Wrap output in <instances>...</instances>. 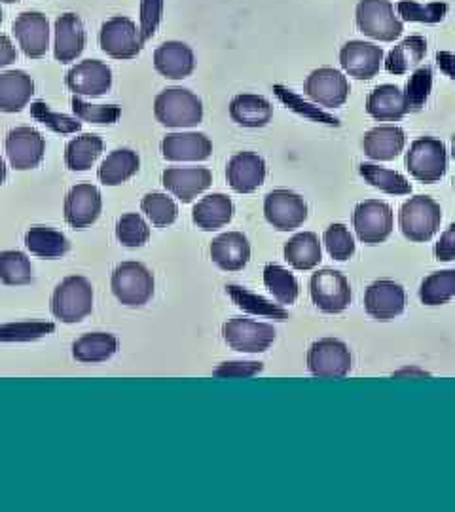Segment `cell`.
Returning <instances> with one entry per match:
<instances>
[{"label": "cell", "instance_id": "6da1fadb", "mask_svg": "<svg viewBox=\"0 0 455 512\" xmlns=\"http://www.w3.org/2000/svg\"><path fill=\"white\" fill-rule=\"evenodd\" d=\"M154 114L165 128H196L203 120V103L190 90L169 88L154 99Z\"/></svg>", "mask_w": 455, "mask_h": 512}, {"label": "cell", "instance_id": "7a4b0ae2", "mask_svg": "<svg viewBox=\"0 0 455 512\" xmlns=\"http://www.w3.org/2000/svg\"><path fill=\"white\" fill-rule=\"evenodd\" d=\"M93 311V287L82 275L65 277L52 296V313L63 323H80Z\"/></svg>", "mask_w": 455, "mask_h": 512}, {"label": "cell", "instance_id": "3957f363", "mask_svg": "<svg viewBox=\"0 0 455 512\" xmlns=\"http://www.w3.org/2000/svg\"><path fill=\"white\" fill-rule=\"evenodd\" d=\"M442 222V209L429 196H414L402 203L399 226L402 236L414 243H425L437 236Z\"/></svg>", "mask_w": 455, "mask_h": 512}, {"label": "cell", "instance_id": "277c9868", "mask_svg": "<svg viewBox=\"0 0 455 512\" xmlns=\"http://www.w3.org/2000/svg\"><path fill=\"white\" fill-rule=\"evenodd\" d=\"M355 21L361 33L380 42H395L404 31L391 0H359Z\"/></svg>", "mask_w": 455, "mask_h": 512}, {"label": "cell", "instance_id": "5b68a950", "mask_svg": "<svg viewBox=\"0 0 455 512\" xmlns=\"http://www.w3.org/2000/svg\"><path fill=\"white\" fill-rule=\"evenodd\" d=\"M112 293L128 308L148 304L154 296V275L141 262H122L110 279Z\"/></svg>", "mask_w": 455, "mask_h": 512}, {"label": "cell", "instance_id": "8992f818", "mask_svg": "<svg viewBox=\"0 0 455 512\" xmlns=\"http://www.w3.org/2000/svg\"><path fill=\"white\" fill-rule=\"evenodd\" d=\"M406 169L419 183L435 184L446 175L448 150L433 137H421L406 152Z\"/></svg>", "mask_w": 455, "mask_h": 512}, {"label": "cell", "instance_id": "52a82bcc", "mask_svg": "<svg viewBox=\"0 0 455 512\" xmlns=\"http://www.w3.org/2000/svg\"><path fill=\"white\" fill-rule=\"evenodd\" d=\"M99 44L112 59H133L141 54L145 42L133 19L116 16L101 25Z\"/></svg>", "mask_w": 455, "mask_h": 512}, {"label": "cell", "instance_id": "ba28073f", "mask_svg": "<svg viewBox=\"0 0 455 512\" xmlns=\"http://www.w3.org/2000/svg\"><path fill=\"white\" fill-rule=\"evenodd\" d=\"M224 342L241 353H262L270 349L277 332L268 323H258L247 317H232L222 327Z\"/></svg>", "mask_w": 455, "mask_h": 512}, {"label": "cell", "instance_id": "9c48e42d", "mask_svg": "<svg viewBox=\"0 0 455 512\" xmlns=\"http://www.w3.org/2000/svg\"><path fill=\"white\" fill-rule=\"evenodd\" d=\"M310 294L313 304L330 315L346 311L353 298L346 275L330 268L311 275Z\"/></svg>", "mask_w": 455, "mask_h": 512}, {"label": "cell", "instance_id": "30bf717a", "mask_svg": "<svg viewBox=\"0 0 455 512\" xmlns=\"http://www.w3.org/2000/svg\"><path fill=\"white\" fill-rule=\"evenodd\" d=\"M393 209L380 200L361 202L353 211V228L366 245H380L393 234Z\"/></svg>", "mask_w": 455, "mask_h": 512}, {"label": "cell", "instance_id": "8fae6325", "mask_svg": "<svg viewBox=\"0 0 455 512\" xmlns=\"http://www.w3.org/2000/svg\"><path fill=\"white\" fill-rule=\"evenodd\" d=\"M353 357L342 340L321 338L308 349V368L319 378H344L351 372Z\"/></svg>", "mask_w": 455, "mask_h": 512}, {"label": "cell", "instance_id": "7c38bea8", "mask_svg": "<svg viewBox=\"0 0 455 512\" xmlns=\"http://www.w3.org/2000/svg\"><path fill=\"white\" fill-rule=\"evenodd\" d=\"M264 217L279 232H292L308 220V203L292 190H273L264 198Z\"/></svg>", "mask_w": 455, "mask_h": 512}, {"label": "cell", "instance_id": "4fadbf2b", "mask_svg": "<svg viewBox=\"0 0 455 512\" xmlns=\"http://www.w3.org/2000/svg\"><path fill=\"white\" fill-rule=\"evenodd\" d=\"M304 92L313 103L325 109H338L346 103L351 93V86L344 73L332 67H321V69H315L306 78Z\"/></svg>", "mask_w": 455, "mask_h": 512}, {"label": "cell", "instance_id": "5bb4252c", "mask_svg": "<svg viewBox=\"0 0 455 512\" xmlns=\"http://www.w3.org/2000/svg\"><path fill=\"white\" fill-rule=\"evenodd\" d=\"M406 308V291L391 279L374 281L364 293V310L376 321H391Z\"/></svg>", "mask_w": 455, "mask_h": 512}, {"label": "cell", "instance_id": "9a60e30c", "mask_svg": "<svg viewBox=\"0 0 455 512\" xmlns=\"http://www.w3.org/2000/svg\"><path fill=\"white\" fill-rule=\"evenodd\" d=\"M46 141L33 128L12 129L6 135V156L10 165L18 171L35 169L44 160Z\"/></svg>", "mask_w": 455, "mask_h": 512}, {"label": "cell", "instance_id": "2e32d148", "mask_svg": "<svg viewBox=\"0 0 455 512\" xmlns=\"http://www.w3.org/2000/svg\"><path fill=\"white\" fill-rule=\"evenodd\" d=\"M103 200L97 186L80 183L73 186L65 198V220L76 230H84L101 217Z\"/></svg>", "mask_w": 455, "mask_h": 512}, {"label": "cell", "instance_id": "e0dca14e", "mask_svg": "<svg viewBox=\"0 0 455 512\" xmlns=\"http://www.w3.org/2000/svg\"><path fill=\"white\" fill-rule=\"evenodd\" d=\"M12 33L18 40L23 54L31 59L44 57L50 48V23L40 12H23L12 25Z\"/></svg>", "mask_w": 455, "mask_h": 512}, {"label": "cell", "instance_id": "ac0fdd59", "mask_svg": "<svg viewBox=\"0 0 455 512\" xmlns=\"http://www.w3.org/2000/svg\"><path fill=\"white\" fill-rule=\"evenodd\" d=\"M342 69L357 80H372L383 65V50L380 46L364 40H351L340 50Z\"/></svg>", "mask_w": 455, "mask_h": 512}, {"label": "cell", "instance_id": "d6986e66", "mask_svg": "<svg viewBox=\"0 0 455 512\" xmlns=\"http://www.w3.org/2000/svg\"><path fill=\"white\" fill-rule=\"evenodd\" d=\"M67 86L74 95L101 97L112 88V71L103 61L86 59L67 73Z\"/></svg>", "mask_w": 455, "mask_h": 512}, {"label": "cell", "instance_id": "ffe728a7", "mask_svg": "<svg viewBox=\"0 0 455 512\" xmlns=\"http://www.w3.org/2000/svg\"><path fill=\"white\" fill-rule=\"evenodd\" d=\"M266 162L255 152H237L226 167V179L237 194H253L266 181Z\"/></svg>", "mask_w": 455, "mask_h": 512}, {"label": "cell", "instance_id": "44dd1931", "mask_svg": "<svg viewBox=\"0 0 455 512\" xmlns=\"http://www.w3.org/2000/svg\"><path fill=\"white\" fill-rule=\"evenodd\" d=\"M165 190L182 203H190L213 184V173L207 167H169L162 175Z\"/></svg>", "mask_w": 455, "mask_h": 512}, {"label": "cell", "instance_id": "7402d4cb", "mask_svg": "<svg viewBox=\"0 0 455 512\" xmlns=\"http://www.w3.org/2000/svg\"><path fill=\"white\" fill-rule=\"evenodd\" d=\"M211 152V139L196 131L169 133L162 141V154L169 162H205Z\"/></svg>", "mask_w": 455, "mask_h": 512}, {"label": "cell", "instance_id": "603a6c76", "mask_svg": "<svg viewBox=\"0 0 455 512\" xmlns=\"http://www.w3.org/2000/svg\"><path fill=\"white\" fill-rule=\"evenodd\" d=\"M211 260L224 272H239L251 260V243L241 232H228L211 241Z\"/></svg>", "mask_w": 455, "mask_h": 512}, {"label": "cell", "instance_id": "cb8c5ba5", "mask_svg": "<svg viewBox=\"0 0 455 512\" xmlns=\"http://www.w3.org/2000/svg\"><path fill=\"white\" fill-rule=\"evenodd\" d=\"M156 71L169 80H184L196 69V57L188 44L169 40L154 52Z\"/></svg>", "mask_w": 455, "mask_h": 512}, {"label": "cell", "instance_id": "d4e9b609", "mask_svg": "<svg viewBox=\"0 0 455 512\" xmlns=\"http://www.w3.org/2000/svg\"><path fill=\"white\" fill-rule=\"evenodd\" d=\"M86 48V29L76 14H63L55 21L54 55L59 63H71Z\"/></svg>", "mask_w": 455, "mask_h": 512}, {"label": "cell", "instance_id": "484cf974", "mask_svg": "<svg viewBox=\"0 0 455 512\" xmlns=\"http://www.w3.org/2000/svg\"><path fill=\"white\" fill-rule=\"evenodd\" d=\"M406 147V133L399 126H380L364 133V154L376 162H393Z\"/></svg>", "mask_w": 455, "mask_h": 512}, {"label": "cell", "instance_id": "4316f807", "mask_svg": "<svg viewBox=\"0 0 455 512\" xmlns=\"http://www.w3.org/2000/svg\"><path fill=\"white\" fill-rule=\"evenodd\" d=\"M366 112L378 122H399L410 109L406 95L399 86L383 84L374 88L366 99Z\"/></svg>", "mask_w": 455, "mask_h": 512}, {"label": "cell", "instance_id": "83f0119b", "mask_svg": "<svg viewBox=\"0 0 455 512\" xmlns=\"http://www.w3.org/2000/svg\"><path fill=\"white\" fill-rule=\"evenodd\" d=\"M232 120L243 128H264L272 122V103L255 93H239L230 103Z\"/></svg>", "mask_w": 455, "mask_h": 512}, {"label": "cell", "instance_id": "f1b7e54d", "mask_svg": "<svg viewBox=\"0 0 455 512\" xmlns=\"http://www.w3.org/2000/svg\"><path fill=\"white\" fill-rule=\"evenodd\" d=\"M234 202L224 194H211L194 205L192 220L203 232H215L234 219Z\"/></svg>", "mask_w": 455, "mask_h": 512}, {"label": "cell", "instance_id": "f546056e", "mask_svg": "<svg viewBox=\"0 0 455 512\" xmlns=\"http://www.w3.org/2000/svg\"><path fill=\"white\" fill-rule=\"evenodd\" d=\"M35 93L33 78L23 71H6L0 74V110L21 112Z\"/></svg>", "mask_w": 455, "mask_h": 512}, {"label": "cell", "instance_id": "4dcf8cb0", "mask_svg": "<svg viewBox=\"0 0 455 512\" xmlns=\"http://www.w3.org/2000/svg\"><path fill=\"white\" fill-rule=\"evenodd\" d=\"M283 255L292 268L300 270V272H308V270L317 268L319 262L323 260L321 243H319L317 234H313V232H302V234H296L294 238L289 239L283 247Z\"/></svg>", "mask_w": 455, "mask_h": 512}, {"label": "cell", "instance_id": "1f68e13d", "mask_svg": "<svg viewBox=\"0 0 455 512\" xmlns=\"http://www.w3.org/2000/svg\"><path fill=\"white\" fill-rule=\"evenodd\" d=\"M425 54H427V40L425 38L419 37V35L404 38L383 59L385 71L395 74V76H402V74L416 69L419 63L423 61Z\"/></svg>", "mask_w": 455, "mask_h": 512}, {"label": "cell", "instance_id": "d6a6232c", "mask_svg": "<svg viewBox=\"0 0 455 512\" xmlns=\"http://www.w3.org/2000/svg\"><path fill=\"white\" fill-rule=\"evenodd\" d=\"M141 167L139 154L129 148H118L112 150L105 162L99 167V181L107 186H118L126 183L133 175H137Z\"/></svg>", "mask_w": 455, "mask_h": 512}, {"label": "cell", "instance_id": "836d02e7", "mask_svg": "<svg viewBox=\"0 0 455 512\" xmlns=\"http://www.w3.org/2000/svg\"><path fill=\"white\" fill-rule=\"evenodd\" d=\"M118 351V340L109 332H90L73 344V357L80 363H103Z\"/></svg>", "mask_w": 455, "mask_h": 512}, {"label": "cell", "instance_id": "e575fe53", "mask_svg": "<svg viewBox=\"0 0 455 512\" xmlns=\"http://www.w3.org/2000/svg\"><path fill=\"white\" fill-rule=\"evenodd\" d=\"M103 152V139L95 133H82L65 148V164L71 171H88Z\"/></svg>", "mask_w": 455, "mask_h": 512}, {"label": "cell", "instance_id": "d590c367", "mask_svg": "<svg viewBox=\"0 0 455 512\" xmlns=\"http://www.w3.org/2000/svg\"><path fill=\"white\" fill-rule=\"evenodd\" d=\"M25 245L35 256L40 258H61L69 253L71 243L61 232L46 228V226H35L25 234Z\"/></svg>", "mask_w": 455, "mask_h": 512}, {"label": "cell", "instance_id": "8d00e7d4", "mask_svg": "<svg viewBox=\"0 0 455 512\" xmlns=\"http://www.w3.org/2000/svg\"><path fill=\"white\" fill-rule=\"evenodd\" d=\"M359 173L366 183L378 190H382L385 194H393V196H408L412 194V184L408 183V179L391 169H385L380 165L361 164L359 165Z\"/></svg>", "mask_w": 455, "mask_h": 512}, {"label": "cell", "instance_id": "74e56055", "mask_svg": "<svg viewBox=\"0 0 455 512\" xmlns=\"http://www.w3.org/2000/svg\"><path fill=\"white\" fill-rule=\"evenodd\" d=\"M455 296V270L427 275L419 287V300L425 306H444Z\"/></svg>", "mask_w": 455, "mask_h": 512}, {"label": "cell", "instance_id": "f35d334b", "mask_svg": "<svg viewBox=\"0 0 455 512\" xmlns=\"http://www.w3.org/2000/svg\"><path fill=\"white\" fill-rule=\"evenodd\" d=\"M264 285L273 294V298L283 306H291L298 300L300 285L296 277L277 264H268L264 268Z\"/></svg>", "mask_w": 455, "mask_h": 512}, {"label": "cell", "instance_id": "ab89813d", "mask_svg": "<svg viewBox=\"0 0 455 512\" xmlns=\"http://www.w3.org/2000/svg\"><path fill=\"white\" fill-rule=\"evenodd\" d=\"M0 281L4 285H27L33 281L31 260L21 251H4L0 253Z\"/></svg>", "mask_w": 455, "mask_h": 512}, {"label": "cell", "instance_id": "60d3db41", "mask_svg": "<svg viewBox=\"0 0 455 512\" xmlns=\"http://www.w3.org/2000/svg\"><path fill=\"white\" fill-rule=\"evenodd\" d=\"M141 209L145 213L148 220L158 226V228H164L173 224L177 217H179V207L177 203L173 202L167 194L162 192H152V194H146L141 202Z\"/></svg>", "mask_w": 455, "mask_h": 512}, {"label": "cell", "instance_id": "b9f144b4", "mask_svg": "<svg viewBox=\"0 0 455 512\" xmlns=\"http://www.w3.org/2000/svg\"><path fill=\"white\" fill-rule=\"evenodd\" d=\"M397 14L402 21H416V23H440L448 14L446 2H431V4H419L414 0H401L397 4Z\"/></svg>", "mask_w": 455, "mask_h": 512}, {"label": "cell", "instance_id": "7bdbcfd3", "mask_svg": "<svg viewBox=\"0 0 455 512\" xmlns=\"http://www.w3.org/2000/svg\"><path fill=\"white\" fill-rule=\"evenodd\" d=\"M323 243L327 247L328 255L332 256L338 262H346L351 256L355 255V239L351 236L346 224H330L325 234H323Z\"/></svg>", "mask_w": 455, "mask_h": 512}, {"label": "cell", "instance_id": "ee69618b", "mask_svg": "<svg viewBox=\"0 0 455 512\" xmlns=\"http://www.w3.org/2000/svg\"><path fill=\"white\" fill-rule=\"evenodd\" d=\"M116 239L126 247H143L150 239V228L139 213H128L116 222Z\"/></svg>", "mask_w": 455, "mask_h": 512}, {"label": "cell", "instance_id": "f6af8a7d", "mask_svg": "<svg viewBox=\"0 0 455 512\" xmlns=\"http://www.w3.org/2000/svg\"><path fill=\"white\" fill-rule=\"evenodd\" d=\"M433 90V71L431 67H421L410 76L406 84V101L410 112H419L427 105V99Z\"/></svg>", "mask_w": 455, "mask_h": 512}, {"label": "cell", "instance_id": "bcb514c9", "mask_svg": "<svg viewBox=\"0 0 455 512\" xmlns=\"http://www.w3.org/2000/svg\"><path fill=\"white\" fill-rule=\"evenodd\" d=\"M73 110L74 114L80 120L86 122H93V124H114L120 118V109L114 105H90L86 101H82L78 95L73 97Z\"/></svg>", "mask_w": 455, "mask_h": 512}, {"label": "cell", "instance_id": "7dc6e473", "mask_svg": "<svg viewBox=\"0 0 455 512\" xmlns=\"http://www.w3.org/2000/svg\"><path fill=\"white\" fill-rule=\"evenodd\" d=\"M164 16V0H141V38L148 42L156 35L158 25Z\"/></svg>", "mask_w": 455, "mask_h": 512}, {"label": "cell", "instance_id": "c3c4849f", "mask_svg": "<svg viewBox=\"0 0 455 512\" xmlns=\"http://www.w3.org/2000/svg\"><path fill=\"white\" fill-rule=\"evenodd\" d=\"M275 90H277V95H279L291 109L300 112V114H304L306 118H311V120H315V122H323V124H328V126H338V120L332 118L325 110H321L319 107H311L310 103H302L300 97L292 95L291 92H287V90H283V88H275Z\"/></svg>", "mask_w": 455, "mask_h": 512}, {"label": "cell", "instance_id": "681fc988", "mask_svg": "<svg viewBox=\"0 0 455 512\" xmlns=\"http://www.w3.org/2000/svg\"><path fill=\"white\" fill-rule=\"evenodd\" d=\"M264 370V365L262 363H241V361H236V363H224V365H220L217 370H215V374L217 376H255L258 372H262Z\"/></svg>", "mask_w": 455, "mask_h": 512}, {"label": "cell", "instance_id": "f907efd6", "mask_svg": "<svg viewBox=\"0 0 455 512\" xmlns=\"http://www.w3.org/2000/svg\"><path fill=\"white\" fill-rule=\"evenodd\" d=\"M435 256L440 262L455 260V222L448 226V230L440 236L435 245Z\"/></svg>", "mask_w": 455, "mask_h": 512}, {"label": "cell", "instance_id": "816d5d0a", "mask_svg": "<svg viewBox=\"0 0 455 512\" xmlns=\"http://www.w3.org/2000/svg\"><path fill=\"white\" fill-rule=\"evenodd\" d=\"M18 59V50L14 42L6 35H0V69L12 65Z\"/></svg>", "mask_w": 455, "mask_h": 512}, {"label": "cell", "instance_id": "f5cc1de1", "mask_svg": "<svg viewBox=\"0 0 455 512\" xmlns=\"http://www.w3.org/2000/svg\"><path fill=\"white\" fill-rule=\"evenodd\" d=\"M437 65L442 73L455 82V54H452V52H438Z\"/></svg>", "mask_w": 455, "mask_h": 512}, {"label": "cell", "instance_id": "db71d44e", "mask_svg": "<svg viewBox=\"0 0 455 512\" xmlns=\"http://www.w3.org/2000/svg\"><path fill=\"white\" fill-rule=\"evenodd\" d=\"M404 374H418V376H427V372H423V370H414V368H404V370H399V372H397V376H404Z\"/></svg>", "mask_w": 455, "mask_h": 512}, {"label": "cell", "instance_id": "11a10c76", "mask_svg": "<svg viewBox=\"0 0 455 512\" xmlns=\"http://www.w3.org/2000/svg\"><path fill=\"white\" fill-rule=\"evenodd\" d=\"M6 177H8V169H6V164H4V160H2V156H0V186L4 184Z\"/></svg>", "mask_w": 455, "mask_h": 512}, {"label": "cell", "instance_id": "9f6ffc18", "mask_svg": "<svg viewBox=\"0 0 455 512\" xmlns=\"http://www.w3.org/2000/svg\"><path fill=\"white\" fill-rule=\"evenodd\" d=\"M452 158L455 160V135L452 137Z\"/></svg>", "mask_w": 455, "mask_h": 512}, {"label": "cell", "instance_id": "6f0895ef", "mask_svg": "<svg viewBox=\"0 0 455 512\" xmlns=\"http://www.w3.org/2000/svg\"><path fill=\"white\" fill-rule=\"evenodd\" d=\"M0 2H6V4H14V2H19V0H0Z\"/></svg>", "mask_w": 455, "mask_h": 512}, {"label": "cell", "instance_id": "680465c9", "mask_svg": "<svg viewBox=\"0 0 455 512\" xmlns=\"http://www.w3.org/2000/svg\"><path fill=\"white\" fill-rule=\"evenodd\" d=\"M2 19H4V14H2V8H0V25H2Z\"/></svg>", "mask_w": 455, "mask_h": 512}, {"label": "cell", "instance_id": "91938a15", "mask_svg": "<svg viewBox=\"0 0 455 512\" xmlns=\"http://www.w3.org/2000/svg\"><path fill=\"white\" fill-rule=\"evenodd\" d=\"M454 192H455V177H454Z\"/></svg>", "mask_w": 455, "mask_h": 512}]
</instances>
